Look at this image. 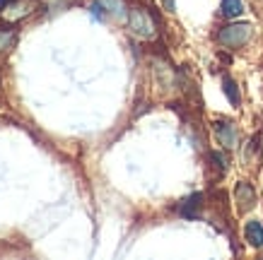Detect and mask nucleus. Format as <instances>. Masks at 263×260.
<instances>
[{
	"mask_svg": "<svg viewBox=\"0 0 263 260\" xmlns=\"http://www.w3.org/2000/svg\"><path fill=\"white\" fill-rule=\"evenodd\" d=\"M251 34H254V29H251L249 22L227 24V27H222V29L217 32V44L224 48H241L244 44H249Z\"/></svg>",
	"mask_w": 263,
	"mask_h": 260,
	"instance_id": "f257e3e1",
	"label": "nucleus"
},
{
	"mask_svg": "<svg viewBox=\"0 0 263 260\" xmlns=\"http://www.w3.org/2000/svg\"><path fill=\"white\" fill-rule=\"evenodd\" d=\"M128 27L130 32L140 36V39H155L157 36V24L152 15L145 8H130L128 10Z\"/></svg>",
	"mask_w": 263,
	"mask_h": 260,
	"instance_id": "f03ea898",
	"label": "nucleus"
},
{
	"mask_svg": "<svg viewBox=\"0 0 263 260\" xmlns=\"http://www.w3.org/2000/svg\"><path fill=\"white\" fill-rule=\"evenodd\" d=\"M213 130H215L217 140H220V145H222L224 150H234V147H237L239 135H237L234 123H230V121H215V123H213Z\"/></svg>",
	"mask_w": 263,
	"mask_h": 260,
	"instance_id": "7ed1b4c3",
	"label": "nucleus"
},
{
	"mask_svg": "<svg viewBox=\"0 0 263 260\" xmlns=\"http://www.w3.org/2000/svg\"><path fill=\"white\" fill-rule=\"evenodd\" d=\"M234 200H237L239 212H249V210L256 205V190H254V186H251V183H247V181H239V183H237V188H234Z\"/></svg>",
	"mask_w": 263,
	"mask_h": 260,
	"instance_id": "20e7f679",
	"label": "nucleus"
},
{
	"mask_svg": "<svg viewBox=\"0 0 263 260\" xmlns=\"http://www.w3.org/2000/svg\"><path fill=\"white\" fill-rule=\"evenodd\" d=\"M34 10H36V0H15V3H10L8 8L3 10V15L15 22V19H22V17L32 15Z\"/></svg>",
	"mask_w": 263,
	"mask_h": 260,
	"instance_id": "39448f33",
	"label": "nucleus"
},
{
	"mask_svg": "<svg viewBox=\"0 0 263 260\" xmlns=\"http://www.w3.org/2000/svg\"><path fill=\"white\" fill-rule=\"evenodd\" d=\"M244 238H247L249 246H254V248H263V224L258 219H251L247 222V227H244Z\"/></svg>",
	"mask_w": 263,
	"mask_h": 260,
	"instance_id": "423d86ee",
	"label": "nucleus"
},
{
	"mask_svg": "<svg viewBox=\"0 0 263 260\" xmlns=\"http://www.w3.org/2000/svg\"><path fill=\"white\" fill-rule=\"evenodd\" d=\"M200 205H203V195H200V193H193V195H189L181 205H179V214L186 217V219H196Z\"/></svg>",
	"mask_w": 263,
	"mask_h": 260,
	"instance_id": "0eeeda50",
	"label": "nucleus"
},
{
	"mask_svg": "<svg viewBox=\"0 0 263 260\" xmlns=\"http://www.w3.org/2000/svg\"><path fill=\"white\" fill-rule=\"evenodd\" d=\"M222 89H224V96L230 99L232 106H239L241 96H239V87H237V82H234L232 77H227V75H224V77H222Z\"/></svg>",
	"mask_w": 263,
	"mask_h": 260,
	"instance_id": "6e6552de",
	"label": "nucleus"
},
{
	"mask_svg": "<svg viewBox=\"0 0 263 260\" xmlns=\"http://www.w3.org/2000/svg\"><path fill=\"white\" fill-rule=\"evenodd\" d=\"M220 10H222V15H224V17L234 19V17L244 15V3H241V0H222Z\"/></svg>",
	"mask_w": 263,
	"mask_h": 260,
	"instance_id": "1a4fd4ad",
	"label": "nucleus"
},
{
	"mask_svg": "<svg viewBox=\"0 0 263 260\" xmlns=\"http://www.w3.org/2000/svg\"><path fill=\"white\" fill-rule=\"evenodd\" d=\"M15 41H17V32L15 29H10V27H0V53L3 51H10V48L15 46Z\"/></svg>",
	"mask_w": 263,
	"mask_h": 260,
	"instance_id": "9d476101",
	"label": "nucleus"
},
{
	"mask_svg": "<svg viewBox=\"0 0 263 260\" xmlns=\"http://www.w3.org/2000/svg\"><path fill=\"white\" fill-rule=\"evenodd\" d=\"M104 3V8H106V12L109 15H114V17H128V10H126V5H123V0H102Z\"/></svg>",
	"mask_w": 263,
	"mask_h": 260,
	"instance_id": "9b49d317",
	"label": "nucleus"
},
{
	"mask_svg": "<svg viewBox=\"0 0 263 260\" xmlns=\"http://www.w3.org/2000/svg\"><path fill=\"white\" fill-rule=\"evenodd\" d=\"M89 15L95 17V19H99V22H104L109 12H106V8H104V3H102V0H95V3L89 5Z\"/></svg>",
	"mask_w": 263,
	"mask_h": 260,
	"instance_id": "f8f14e48",
	"label": "nucleus"
},
{
	"mask_svg": "<svg viewBox=\"0 0 263 260\" xmlns=\"http://www.w3.org/2000/svg\"><path fill=\"white\" fill-rule=\"evenodd\" d=\"M70 5H72V0H44V8H46V10H53V12L70 8Z\"/></svg>",
	"mask_w": 263,
	"mask_h": 260,
	"instance_id": "ddd939ff",
	"label": "nucleus"
},
{
	"mask_svg": "<svg viewBox=\"0 0 263 260\" xmlns=\"http://www.w3.org/2000/svg\"><path fill=\"white\" fill-rule=\"evenodd\" d=\"M210 159H213V164H215L220 171H227V157H224L222 152H210Z\"/></svg>",
	"mask_w": 263,
	"mask_h": 260,
	"instance_id": "4468645a",
	"label": "nucleus"
},
{
	"mask_svg": "<svg viewBox=\"0 0 263 260\" xmlns=\"http://www.w3.org/2000/svg\"><path fill=\"white\" fill-rule=\"evenodd\" d=\"M162 5H164V10H167V12H174V10H176L174 0H162Z\"/></svg>",
	"mask_w": 263,
	"mask_h": 260,
	"instance_id": "2eb2a0df",
	"label": "nucleus"
}]
</instances>
